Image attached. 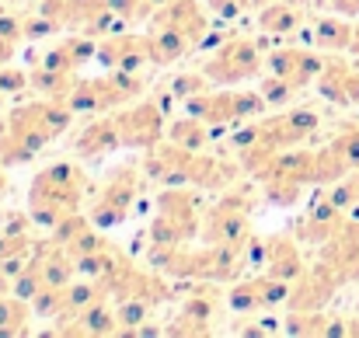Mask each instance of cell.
<instances>
[{
    "mask_svg": "<svg viewBox=\"0 0 359 338\" xmlns=\"http://www.w3.org/2000/svg\"><path fill=\"white\" fill-rule=\"evenodd\" d=\"M63 46H67V53H70L74 67H81V63L95 53V42H88V39H70V42H63Z\"/></svg>",
    "mask_w": 359,
    "mask_h": 338,
    "instance_id": "obj_22",
    "label": "cell"
},
{
    "mask_svg": "<svg viewBox=\"0 0 359 338\" xmlns=\"http://www.w3.org/2000/svg\"><path fill=\"white\" fill-rule=\"evenodd\" d=\"M119 143H122L119 126H116V119H112V122H95V126H88L77 147H81V154H88V157H102V154H112Z\"/></svg>",
    "mask_w": 359,
    "mask_h": 338,
    "instance_id": "obj_8",
    "label": "cell"
},
{
    "mask_svg": "<svg viewBox=\"0 0 359 338\" xmlns=\"http://www.w3.org/2000/svg\"><path fill=\"white\" fill-rule=\"evenodd\" d=\"M300 60H304V49H276L269 56V70L276 77H286L300 88Z\"/></svg>",
    "mask_w": 359,
    "mask_h": 338,
    "instance_id": "obj_14",
    "label": "cell"
},
{
    "mask_svg": "<svg viewBox=\"0 0 359 338\" xmlns=\"http://www.w3.org/2000/svg\"><path fill=\"white\" fill-rule=\"evenodd\" d=\"M192 46V35L175 28V25H161L157 39H150V60L154 63H171L178 56H185V49Z\"/></svg>",
    "mask_w": 359,
    "mask_h": 338,
    "instance_id": "obj_7",
    "label": "cell"
},
{
    "mask_svg": "<svg viewBox=\"0 0 359 338\" xmlns=\"http://www.w3.org/2000/svg\"><path fill=\"white\" fill-rule=\"evenodd\" d=\"M251 4H265V0H251Z\"/></svg>",
    "mask_w": 359,
    "mask_h": 338,
    "instance_id": "obj_28",
    "label": "cell"
},
{
    "mask_svg": "<svg viewBox=\"0 0 359 338\" xmlns=\"http://www.w3.org/2000/svg\"><path fill=\"white\" fill-rule=\"evenodd\" d=\"M25 321H28L25 300H18V297H0V338L25 332Z\"/></svg>",
    "mask_w": 359,
    "mask_h": 338,
    "instance_id": "obj_12",
    "label": "cell"
},
{
    "mask_svg": "<svg viewBox=\"0 0 359 338\" xmlns=\"http://www.w3.org/2000/svg\"><path fill=\"white\" fill-rule=\"evenodd\" d=\"M227 304H231V311H238V314L258 311V307H262V286H258V279H255V283H244V286H234L231 297H227Z\"/></svg>",
    "mask_w": 359,
    "mask_h": 338,
    "instance_id": "obj_16",
    "label": "cell"
},
{
    "mask_svg": "<svg viewBox=\"0 0 359 338\" xmlns=\"http://www.w3.org/2000/svg\"><path fill=\"white\" fill-rule=\"evenodd\" d=\"M332 7L339 14H359V0H332Z\"/></svg>",
    "mask_w": 359,
    "mask_h": 338,
    "instance_id": "obj_24",
    "label": "cell"
},
{
    "mask_svg": "<svg viewBox=\"0 0 359 338\" xmlns=\"http://www.w3.org/2000/svg\"><path fill=\"white\" fill-rule=\"evenodd\" d=\"M244 7H248L244 0H210V11H213L217 18H224V21H234Z\"/></svg>",
    "mask_w": 359,
    "mask_h": 338,
    "instance_id": "obj_21",
    "label": "cell"
},
{
    "mask_svg": "<svg viewBox=\"0 0 359 338\" xmlns=\"http://www.w3.org/2000/svg\"><path fill=\"white\" fill-rule=\"evenodd\" d=\"M300 21H304V11L300 7H269L258 18L262 32H269V35H290V32L300 28Z\"/></svg>",
    "mask_w": 359,
    "mask_h": 338,
    "instance_id": "obj_10",
    "label": "cell"
},
{
    "mask_svg": "<svg viewBox=\"0 0 359 338\" xmlns=\"http://www.w3.org/2000/svg\"><path fill=\"white\" fill-rule=\"evenodd\" d=\"M265 272L276 276V279H286V283L304 276V262H300L297 244L290 237H272L269 241V265H265Z\"/></svg>",
    "mask_w": 359,
    "mask_h": 338,
    "instance_id": "obj_4",
    "label": "cell"
},
{
    "mask_svg": "<svg viewBox=\"0 0 359 338\" xmlns=\"http://www.w3.org/2000/svg\"><path fill=\"white\" fill-rule=\"evenodd\" d=\"M199 88H203V77H199V74H185V77H175V81H171V95H175V98H185V102H189Z\"/></svg>",
    "mask_w": 359,
    "mask_h": 338,
    "instance_id": "obj_20",
    "label": "cell"
},
{
    "mask_svg": "<svg viewBox=\"0 0 359 338\" xmlns=\"http://www.w3.org/2000/svg\"><path fill=\"white\" fill-rule=\"evenodd\" d=\"M4 189H7V182H4V175H0V192H4Z\"/></svg>",
    "mask_w": 359,
    "mask_h": 338,
    "instance_id": "obj_27",
    "label": "cell"
},
{
    "mask_svg": "<svg viewBox=\"0 0 359 338\" xmlns=\"http://www.w3.org/2000/svg\"><path fill=\"white\" fill-rule=\"evenodd\" d=\"M353 67L346 63H325V70L314 77V88L328 98V102H342L346 105V81H349Z\"/></svg>",
    "mask_w": 359,
    "mask_h": 338,
    "instance_id": "obj_9",
    "label": "cell"
},
{
    "mask_svg": "<svg viewBox=\"0 0 359 338\" xmlns=\"http://www.w3.org/2000/svg\"><path fill=\"white\" fill-rule=\"evenodd\" d=\"M35 265H39V272H42L46 286H60V290H67V286H70V276H74V269H77V265H70V258H63V251L46 255V258H39Z\"/></svg>",
    "mask_w": 359,
    "mask_h": 338,
    "instance_id": "obj_11",
    "label": "cell"
},
{
    "mask_svg": "<svg viewBox=\"0 0 359 338\" xmlns=\"http://www.w3.org/2000/svg\"><path fill=\"white\" fill-rule=\"evenodd\" d=\"M98 283H77V286H67V297H63V311L67 314H84L95 300H98Z\"/></svg>",
    "mask_w": 359,
    "mask_h": 338,
    "instance_id": "obj_15",
    "label": "cell"
},
{
    "mask_svg": "<svg viewBox=\"0 0 359 338\" xmlns=\"http://www.w3.org/2000/svg\"><path fill=\"white\" fill-rule=\"evenodd\" d=\"M251 74H258V49L248 39L220 46L217 60H210V67H206V77L217 81V84H234V81H244Z\"/></svg>",
    "mask_w": 359,
    "mask_h": 338,
    "instance_id": "obj_1",
    "label": "cell"
},
{
    "mask_svg": "<svg viewBox=\"0 0 359 338\" xmlns=\"http://www.w3.org/2000/svg\"><path fill=\"white\" fill-rule=\"evenodd\" d=\"M84 230H88V224H84L81 217H70V213H67V217L56 224V244H60V248H67V244H70L77 234H84Z\"/></svg>",
    "mask_w": 359,
    "mask_h": 338,
    "instance_id": "obj_19",
    "label": "cell"
},
{
    "mask_svg": "<svg viewBox=\"0 0 359 338\" xmlns=\"http://www.w3.org/2000/svg\"><path fill=\"white\" fill-rule=\"evenodd\" d=\"M258 91H262V98H265V102H272V105H286V102L293 98L297 84H293V81H286V77H276V74H272V77H265V81H262V88H258Z\"/></svg>",
    "mask_w": 359,
    "mask_h": 338,
    "instance_id": "obj_18",
    "label": "cell"
},
{
    "mask_svg": "<svg viewBox=\"0 0 359 338\" xmlns=\"http://www.w3.org/2000/svg\"><path fill=\"white\" fill-rule=\"evenodd\" d=\"M133 196H136V182H133V171L126 168V171H119V175L109 182L105 196L95 203L91 220H95L98 227L122 224V220H126V213H129V206H133Z\"/></svg>",
    "mask_w": 359,
    "mask_h": 338,
    "instance_id": "obj_3",
    "label": "cell"
},
{
    "mask_svg": "<svg viewBox=\"0 0 359 338\" xmlns=\"http://www.w3.org/2000/svg\"><path fill=\"white\" fill-rule=\"evenodd\" d=\"M349 49H353V53L359 56V28H356V35H353V46H349Z\"/></svg>",
    "mask_w": 359,
    "mask_h": 338,
    "instance_id": "obj_26",
    "label": "cell"
},
{
    "mask_svg": "<svg viewBox=\"0 0 359 338\" xmlns=\"http://www.w3.org/2000/svg\"><path fill=\"white\" fill-rule=\"evenodd\" d=\"M77 321H81L77 328H56V332H67V335H112V332H119V314L102 300H95L84 314H77Z\"/></svg>",
    "mask_w": 359,
    "mask_h": 338,
    "instance_id": "obj_5",
    "label": "cell"
},
{
    "mask_svg": "<svg viewBox=\"0 0 359 338\" xmlns=\"http://www.w3.org/2000/svg\"><path fill=\"white\" fill-rule=\"evenodd\" d=\"M283 122L290 126L293 140L300 143L304 136H311V133L318 129V122H321V119H318V112H314V109H290V112L283 115Z\"/></svg>",
    "mask_w": 359,
    "mask_h": 338,
    "instance_id": "obj_17",
    "label": "cell"
},
{
    "mask_svg": "<svg viewBox=\"0 0 359 338\" xmlns=\"http://www.w3.org/2000/svg\"><path fill=\"white\" fill-rule=\"evenodd\" d=\"M171 140H175V147L199 150V147L206 143V122H203V119H182V122H171Z\"/></svg>",
    "mask_w": 359,
    "mask_h": 338,
    "instance_id": "obj_13",
    "label": "cell"
},
{
    "mask_svg": "<svg viewBox=\"0 0 359 338\" xmlns=\"http://www.w3.org/2000/svg\"><path fill=\"white\" fill-rule=\"evenodd\" d=\"M7 286H11V279H7V276H4V269H0V297L7 293Z\"/></svg>",
    "mask_w": 359,
    "mask_h": 338,
    "instance_id": "obj_25",
    "label": "cell"
},
{
    "mask_svg": "<svg viewBox=\"0 0 359 338\" xmlns=\"http://www.w3.org/2000/svg\"><path fill=\"white\" fill-rule=\"evenodd\" d=\"M353 35H356V28H353L346 18H339V14H328V18H321V21L314 25V46L332 49V53L349 49V46H353Z\"/></svg>",
    "mask_w": 359,
    "mask_h": 338,
    "instance_id": "obj_6",
    "label": "cell"
},
{
    "mask_svg": "<svg viewBox=\"0 0 359 338\" xmlns=\"http://www.w3.org/2000/svg\"><path fill=\"white\" fill-rule=\"evenodd\" d=\"M25 81H28V77H25V74H18V70H7V74L0 70V91H21V88H25Z\"/></svg>",
    "mask_w": 359,
    "mask_h": 338,
    "instance_id": "obj_23",
    "label": "cell"
},
{
    "mask_svg": "<svg viewBox=\"0 0 359 338\" xmlns=\"http://www.w3.org/2000/svg\"><path fill=\"white\" fill-rule=\"evenodd\" d=\"M116 126H119L122 147H140V150H143V147H154V143H157L164 119H161V109H157L154 102H143V105L126 109V112L116 119Z\"/></svg>",
    "mask_w": 359,
    "mask_h": 338,
    "instance_id": "obj_2",
    "label": "cell"
}]
</instances>
